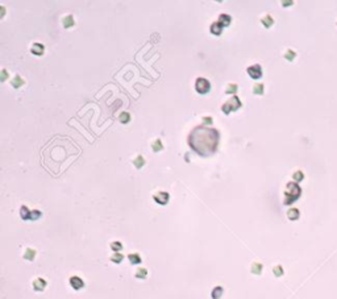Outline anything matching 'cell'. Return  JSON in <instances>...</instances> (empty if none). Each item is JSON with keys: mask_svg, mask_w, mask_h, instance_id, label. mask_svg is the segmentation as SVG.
Segmentation results:
<instances>
[{"mask_svg": "<svg viewBox=\"0 0 337 299\" xmlns=\"http://www.w3.org/2000/svg\"><path fill=\"white\" fill-rule=\"evenodd\" d=\"M133 165H134V168L136 169H141L143 165H145V159H143V157L142 156H137L134 159H133Z\"/></svg>", "mask_w": 337, "mask_h": 299, "instance_id": "23", "label": "cell"}, {"mask_svg": "<svg viewBox=\"0 0 337 299\" xmlns=\"http://www.w3.org/2000/svg\"><path fill=\"white\" fill-rule=\"evenodd\" d=\"M202 121H203V124H206V125H209V124H212L213 119L211 117V116H204V117L202 119Z\"/></svg>", "mask_w": 337, "mask_h": 299, "instance_id": "32", "label": "cell"}, {"mask_svg": "<svg viewBox=\"0 0 337 299\" xmlns=\"http://www.w3.org/2000/svg\"><path fill=\"white\" fill-rule=\"evenodd\" d=\"M7 76H8V74H7V71H5V70H3V73H2V80L4 82L5 79H7Z\"/></svg>", "mask_w": 337, "mask_h": 299, "instance_id": "33", "label": "cell"}, {"mask_svg": "<svg viewBox=\"0 0 337 299\" xmlns=\"http://www.w3.org/2000/svg\"><path fill=\"white\" fill-rule=\"evenodd\" d=\"M230 21H232V17L229 15H226V13H221L219 16V23L221 24L223 26H228L230 24Z\"/></svg>", "mask_w": 337, "mask_h": 299, "instance_id": "14", "label": "cell"}, {"mask_svg": "<svg viewBox=\"0 0 337 299\" xmlns=\"http://www.w3.org/2000/svg\"><path fill=\"white\" fill-rule=\"evenodd\" d=\"M123 260H124V256L121 253H113L111 256V261L115 262V264H120Z\"/></svg>", "mask_w": 337, "mask_h": 299, "instance_id": "28", "label": "cell"}, {"mask_svg": "<svg viewBox=\"0 0 337 299\" xmlns=\"http://www.w3.org/2000/svg\"><path fill=\"white\" fill-rule=\"evenodd\" d=\"M263 91H265L263 83H256L253 86V94H256V95H263Z\"/></svg>", "mask_w": 337, "mask_h": 299, "instance_id": "22", "label": "cell"}, {"mask_svg": "<svg viewBox=\"0 0 337 299\" xmlns=\"http://www.w3.org/2000/svg\"><path fill=\"white\" fill-rule=\"evenodd\" d=\"M11 85L13 86V88H20L21 86L24 85V79L21 78L20 75H15L13 78H12V80H11Z\"/></svg>", "mask_w": 337, "mask_h": 299, "instance_id": "18", "label": "cell"}, {"mask_svg": "<svg viewBox=\"0 0 337 299\" xmlns=\"http://www.w3.org/2000/svg\"><path fill=\"white\" fill-rule=\"evenodd\" d=\"M292 177H294V181H295V182H299V181H302L303 178H304V175H303L302 171H295Z\"/></svg>", "mask_w": 337, "mask_h": 299, "instance_id": "31", "label": "cell"}, {"mask_svg": "<svg viewBox=\"0 0 337 299\" xmlns=\"http://www.w3.org/2000/svg\"><path fill=\"white\" fill-rule=\"evenodd\" d=\"M273 273H274L275 277H278V278H279V277H282V275L285 274V270H283V268H282L280 265H275V266L273 268Z\"/></svg>", "mask_w": 337, "mask_h": 299, "instance_id": "27", "label": "cell"}, {"mask_svg": "<svg viewBox=\"0 0 337 299\" xmlns=\"http://www.w3.org/2000/svg\"><path fill=\"white\" fill-rule=\"evenodd\" d=\"M223 292H224V289L221 286H216L215 287V289L212 290V292H211V295H212V299H220L221 298V295H223Z\"/></svg>", "mask_w": 337, "mask_h": 299, "instance_id": "20", "label": "cell"}, {"mask_svg": "<svg viewBox=\"0 0 337 299\" xmlns=\"http://www.w3.org/2000/svg\"><path fill=\"white\" fill-rule=\"evenodd\" d=\"M134 275H136V278H139V279H145L148 277V270L143 268H140V269H137Z\"/></svg>", "mask_w": 337, "mask_h": 299, "instance_id": "25", "label": "cell"}, {"mask_svg": "<svg viewBox=\"0 0 337 299\" xmlns=\"http://www.w3.org/2000/svg\"><path fill=\"white\" fill-rule=\"evenodd\" d=\"M262 269H263V265L261 262H253L252 264V268H250V272L256 275H259L262 273Z\"/></svg>", "mask_w": 337, "mask_h": 299, "instance_id": "13", "label": "cell"}, {"mask_svg": "<svg viewBox=\"0 0 337 299\" xmlns=\"http://www.w3.org/2000/svg\"><path fill=\"white\" fill-rule=\"evenodd\" d=\"M220 135L216 129L207 126H196L189 136V144L194 150L202 156H209L217 149Z\"/></svg>", "mask_w": 337, "mask_h": 299, "instance_id": "1", "label": "cell"}, {"mask_svg": "<svg viewBox=\"0 0 337 299\" xmlns=\"http://www.w3.org/2000/svg\"><path fill=\"white\" fill-rule=\"evenodd\" d=\"M152 149H153V152H156V153H158V152H161L162 149H163V145H162V141L159 140V138H156V140L153 141V144H152Z\"/></svg>", "mask_w": 337, "mask_h": 299, "instance_id": "21", "label": "cell"}, {"mask_svg": "<svg viewBox=\"0 0 337 299\" xmlns=\"http://www.w3.org/2000/svg\"><path fill=\"white\" fill-rule=\"evenodd\" d=\"M23 257H24L25 260H28V261H33V260H34V257H36V251H34L33 248H26Z\"/></svg>", "mask_w": 337, "mask_h": 299, "instance_id": "15", "label": "cell"}, {"mask_svg": "<svg viewBox=\"0 0 337 299\" xmlns=\"http://www.w3.org/2000/svg\"><path fill=\"white\" fill-rule=\"evenodd\" d=\"M20 216L24 220H32V211H29L26 206H21L20 208Z\"/></svg>", "mask_w": 337, "mask_h": 299, "instance_id": "11", "label": "cell"}, {"mask_svg": "<svg viewBox=\"0 0 337 299\" xmlns=\"http://www.w3.org/2000/svg\"><path fill=\"white\" fill-rule=\"evenodd\" d=\"M111 249L115 253H119L121 249H123V244H121L120 241H113V242H111Z\"/></svg>", "mask_w": 337, "mask_h": 299, "instance_id": "29", "label": "cell"}, {"mask_svg": "<svg viewBox=\"0 0 337 299\" xmlns=\"http://www.w3.org/2000/svg\"><path fill=\"white\" fill-rule=\"evenodd\" d=\"M246 71L252 79H259L262 76V67L259 65H252L248 67Z\"/></svg>", "mask_w": 337, "mask_h": 299, "instance_id": "5", "label": "cell"}, {"mask_svg": "<svg viewBox=\"0 0 337 299\" xmlns=\"http://www.w3.org/2000/svg\"><path fill=\"white\" fill-rule=\"evenodd\" d=\"M70 285H71V287H73L74 290H80V289H83V287H84V282H83V279H82L80 277L74 275V277H71V278H70Z\"/></svg>", "mask_w": 337, "mask_h": 299, "instance_id": "7", "label": "cell"}, {"mask_svg": "<svg viewBox=\"0 0 337 299\" xmlns=\"http://www.w3.org/2000/svg\"><path fill=\"white\" fill-rule=\"evenodd\" d=\"M119 121L121 124H128L130 121V115L128 112H121L119 116Z\"/></svg>", "mask_w": 337, "mask_h": 299, "instance_id": "24", "label": "cell"}, {"mask_svg": "<svg viewBox=\"0 0 337 299\" xmlns=\"http://www.w3.org/2000/svg\"><path fill=\"white\" fill-rule=\"evenodd\" d=\"M128 260H129V262L132 265L141 264V256H140L139 253H130V254H128Z\"/></svg>", "mask_w": 337, "mask_h": 299, "instance_id": "16", "label": "cell"}, {"mask_svg": "<svg viewBox=\"0 0 337 299\" xmlns=\"http://www.w3.org/2000/svg\"><path fill=\"white\" fill-rule=\"evenodd\" d=\"M195 90L199 94H207L209 90H211V83L209 80H207L206 78H198L195 82Z\"/></svg>", "mask_w": 337, "mask_h": 299, "instance_id": "4", "label": "cell"}, {"mask_svg": "<svg viewBox=\"0 0 337 299\" xmlns=\"http://www.w3.org/2000/svg\"><path fill=\"white\" fill-rule=\"evenodd\" d=\"M299 216H300V214H299V209L298 208H290L289 211H287V218L290 220H298Z\"/></svg>", "mask_w": 337, "mask_h": 299, "instance_id": "17", "label": "cell"}, {"mask_svg": "<svg viewBox=\"0 0 337 299\" xmlns=\"http://www.w3.org/2000/svg\"><path fill=\"white\" fill-rule=\"evenodd\" d=\"M30 52L34 54V55H42L43 54V52H45V46L42 45V44H38V42H36V44H33L32 45V48H30Z\"/></svg>", "mask_w": 337, "mask_h": 299, "instance_id": "9", "label": "cell"}, {"mask_svg": "<svg viewBox=\"0 0 337 299\" xmlns=\"http://www.w3.org/2000/svg\"><path fill=\"white\" fill-rule=\"evenodd\" d=\"M153 199H154V202H156V203L161 204V206H165V204H167L169 199H170V195H169V192L159 191V192H157V194H154V195H153Z\"/></svg>", "mask_w": 337, "mask_h": 299, "instance_id": "6", "label": "cell"}, {"mask_svg": "<svg viewBox=\"0 0 337 299\" xmlns=\"http://www.w3.org/2000/svg\"><path fill=\"white\" fill-rule=\"evenodd\" d=\"M300 187L298 186L296 182H289L286 185V190H285V204H291L294 203L298 198L300 196Z\"/></svg>", "mask_w": 337, "mask_h": 299, "instance_id": "2", "label": "cell"}, {"mask_svg": "<svg viewBox=\"0 0 337 299\" xmlns=\"http://www.w3.org/2000/svg\"><path fill=\"white\" fill-rule=\"evenodd\" d=\"M237 90H239V86L236 85V83H229L228 86H226V88H225V94H236L237 92Z\"/></svg>", "mask_w": 337, "mask_h": 299, "instance_id": "26", "label": "cell"}, {"mask_svg": "<svg viewBox=\"0 0 337 299\" xmlns=\"http://www.w3.org/2000/svg\"><path fill=\"white\" fill-rule=\"evenodd\" d=\"M62 24H63V26L66 28V29H69V28L75 25V20H74V17L71 15H67V16H65V17H63Z\"/></svg>", "mask_w": 337, "mask_h": 299, "instance_id": "12", "label": "cell"}, {"mask_svg": "<svg viewBox=\"0 0 337 299\" xmlns=\"http://www.w3.org/2000/svg\"><path fill=\"white\" fill-rule=\"evenodd\" d=\"M223 25L219 23V21H216V23H213L212 25H211V28H209V32L212 33V34H215V36H220L223 33Z\"/></svg>", "mask_w": 337, "mask_h": 299, "instance_id": "10", "label": "cell"}, {"mask_svg": "<svg viewBox=\"0 0 337 299\" xmlns=\"http://www.w3.org/2000/svg\"><path fill=\"white\" fill-rule=\"evenodd\" d=\"M46 287V281L43 278H36L33 281V289L36 291H43Z\"/></svg>", "mask_w": 337, "mask_h": 299, "instance_id": "8", "label": "cell"}, {"mask_svg": "<svg viewBox=\"0 0 337 299\" xmlns=\"http://www.w3.org/2000/svg\"><path fill=\"white\" fill-rule=\"evenodd\" d=\"M295 57H296V53L292 50V49H289V50L285 53V58H286L287 61H290V62H291V61H294Z\"/></svg>", "mask_w": 337, "mask_h": 299, "instance_id": "30", "label": "cell"}, {"mask_svg": "<svg viewBox=\"0 0 337 299\" xmlns=\"http://www.w3.org/2000/svg\"><path fill=\"white\" fill-rule=\"evenodd\" d=\"M241 106H242V103L240 102V99L237 98V96H232L229 100H226V102L223 104L221 109H223V112H224L225 115H229L230 112H235V111H237Z\"/></svg>", "mask_w": 337, "mask_h": 299, "instance_id": "3", "label": "cell"}, {"mask_svg": "<svg viewBox=\"0 0 337 299\" xmlns=\"http://www.w3.org/2000/svg\"><path fill=\"white\" fill-rule=\"evenodd\" d=\"M261 23H262V25L265 28H267V29H269V28L274 24V20H273V17L270 15H265L261 19Z\"/></svg>", "mask_w": 337, "mask_h": 299, "instance_id": "19", "label": "cell"}]
</instances>
